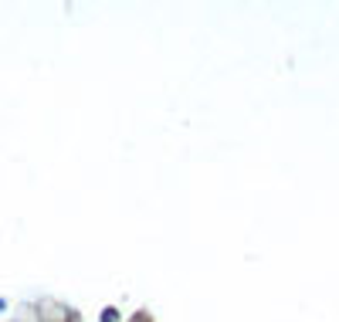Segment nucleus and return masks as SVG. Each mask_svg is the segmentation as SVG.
Listing matches in <instances>:
<instances>
[]
</instances>
